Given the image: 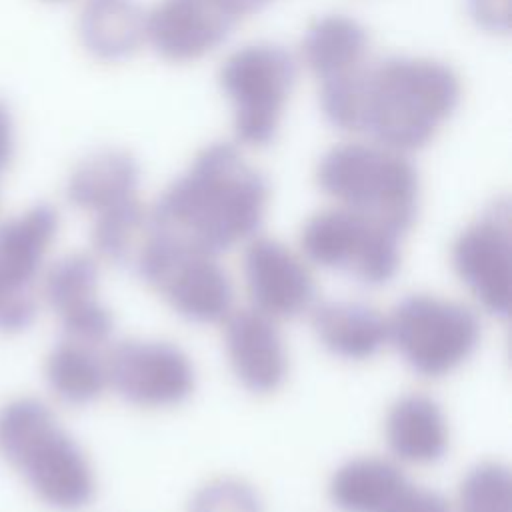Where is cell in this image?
Here are the masks:
<instances>
[{
  "label": "cell",
  "instance_id": "6da1fadb",
  "mask_svg": "<svg viewBox=\"0 0 512 512\" xmlns=\"http://www.w3.org/2000/svg\"><path fill=\"white\" fill-rule=\"evenodd\" d=\"M460 98V78L448 64L414 56L366 62L320 88L322 114L334 128L404 154L424 148Z\"/></svg>",
  "mask_w": 512,
  "mask_h": 512
},
{
  "label": "cell",
  "instance_id": "7402d4cb",
  "mask_svg": "<svg viewBox=\"0 0 512 512\" xmlns=\"http://www.w3.org/2000/svg\"><path fill=\"white\" fill-rule=\"evenodd\" d=\"M44 372L54 396L72 406L94 402L108 386L106 358L98 348L68 338L50 350Z\"/></svg>",
  "mask_w": 512,
  "mask_h": 512
},
{
  "label": "cell",
  "instance_id": "cb8c5ba5",
  "mask_svg": "<svg viewBox=\"0 0 512 512\" xmlns=\"http://www.w3.org/2000/svg\"><path fill=\"white\" fill-rule=\"evenodd\" d=\"M460 512H512V482L504 464L482 462L464 476L458 494Z\"/></svg>",
  "mask_w": 512,
  "mask_h": 512
},
{
  "label": "cell",
  "instance_id": "ffe728a7",
  "mask_svg": "<svg viewBox=\"0 0 512 512\" xmlns=\"http://www.w3.org/2000/svg\"><path fill=\"white\" fill-rule=\"evenodd\" d=\"M368 44V32L356 18L326 14L306 28L300 52L308 70L326 82L366 64Z\"/></svg>",
  "mask_w": 512,
  "mask_h": 512
},
{
  "label": "cell",
  "instance_id": "ac0fdd59",
  "mask_svg": "<svg viewBox=\"0 0 512 512\" xmlns=\"http://www.w3.org/2000/svg\"><path fill=\"white\" fill-rule=\"evenodd\" d=\"M312 328L322 346L344 360H368L388 342L386 318L362 302L330 300L314 306Z\"/></svg>",
  "mask_w": 512,
  "mask_h": 512
},
{
  "label": "cell",
  "instance_id": "d4e9b609",
  "mask_svg": "<svg viewBox=\"0 0 512 512\" xmlns=\"http://www.w3.org/2000/svg\"><path fill=\"white\" fill-rule=\"evenodd\" d=\"M188 512H262V500L244 480L218 478L192 496Z\"/></svg>",
  "mask_w": 512,
  "mask_h": 512
},
{
  "label": "cell",
  "instance_id": "5bb4252c",
  "mask_svg": "<svg viewBox=\"0 0 512 512\" xmlns=\"http://www.w3.org/2000/svg\"><path fill=\"white\" fill-rule=\"evenodd\" d=\"M252 308L270 318H294L312 308L316 286L304 262L282 242L252 238L244 252Z\"/></svg>",
  "mask_w": 512,
  "mask_h": 512
},
{
  "label": "cell",
  "instance_id": "3957f363",
  "mask_svg": "<svg viewBox=\"0 0 512 512\" xmlns=\"http://www.w3.org/2000/svg\"><path fill=\"white\" fill-rule=\"evenodd\" d=\"M0 454L50 508L74 512L94 496L84 450L38 398H14L0 408Z\"/></svg>",
  "mask_w": 512,
  "mask_h": 512
},
{
  "label": "cell",
  "instance_id": "4fadbf2b",
  "mask_svg": "<svg viewBox=\"0 0 512 512\" xmlns=\"http://www.w3.org/2000/svg\"><path fill=\"white\" fill-rule=\"evenodd\" d=\"M98 262L90 254H66L44 274L42 294L58 314L64 338L104 346L114 332L110 310L98 300Z\"/></svg>",
  "mask_w": 512,
  "mask_h": 512
},
{
  "label": "cell",
  "instance_id": "8fae6325",
  "mask_svg": "<svg viewBox=\"0 0 512 512\" xmlns=\"http://www.w3.org/2000/svg\"><path fill=\"white\" fill-rule=\"evenodd\" d=\"M452 264L472 296L494 316L510 312L512 210L506 198L496 200L476 222L460 232Z\"/></svg>",
  "mask_w": 512,
  "mask_h": 512
},
{
  "label": "cell",
  "instance_id": "277c9868",
  "mask_svg": "<svg viewBox=\"0 0 512 512\" xmlns=\"http://www.w3.org/2000/svg\"><path fill=\"white\" fill-rule=\"evenodd\" d=\"M316 182L342 208L400 236L416 220L420 178L404 152L374 142L334 146L320 158Z\"/></svg>",
  "mask_w": 512,
  "mask_h": 512
},
{
  "label": "cell",
  "instance_id": "5b68a950",
  "mask_svg": "<svg viewBox=\"0 0 512 512\" xmlns=\"http://www.w3.org/2000/svg\"><path fill=\"white\" fill-rule=\"evenodd\" d=\"M296 76L294 56L272 42L246 44L224 60L218 82L232 104L238 144L264 148L274 142Z\"/></svg>",
  "mask_w": 512,
  "mask_h": 512
},
{
  "label": "cell",
  "instance_id": "f546056e",
  "mask_svg": "<svg viewBox=\"0 0 512 512\" xmlns=\"http://www.w3.org/2000/svg\"><path fill=\"white\" fill-rule=\"evenodd\" d=\"M52 2H64V0H52Z\"/></svg>",
  "mask_w": 512,
  "mask_h": 512
},
{
  "label": "cell",
  "instance_id": "83f0119b",
  "mask_svg": "<svg viewBox=\"0 0 512 512\" xmlns=\"http://www.w3.org/2000/svg\"><path fill=\"white\" fill-rule=\"evenodd\" d=\"M14 156V122L8 108L0 102V174Z\"/></svg>",
  "mask_w": 512,
  "mask_h": 512
},
{
  "label": "cell",
  "instance_id": "9a60e30c",
  "mask_svg": "<svg viewBox=\"0 0 512 512\" xmlns=\"http://www.w3.org/2000/svg\"><path fill=\"white\" fill-rule=\"evenodd\" d=\"M224 344L238 382L254 394H270L288 372L284 340L274 318L256 308L232 310L224 318Z\"/></svg>",
  "mask_w": 512,
  "mask_h": 512
},
{
  "label": "cell",
  "instance_id": "ba28073f",
  "mask_svg": "<svg viewBox=\"0 0 512 512\" xmlns=\"http://www.w3.org/2000/svg\"><path fill=\"white\" fill-rule=\"evenodd\" d=\"M132 270L156 286L168 304L198 324L224 322L232 312L234 288L216 256L176 248L148 232Z\"/></svg>",
  "mask_w": 512,
  "mask_h": 512
},
{
  "label": "cell",
  "instance_id": "484cf974",
  "mask_svg": "<svg viewBox=\"0 0 512 512\" xmlns=\"http://www.w3.org/2000/svg\"><path fill=\"white\" fill-rule=\"evenodd\" d=\"M466 8L478 28L490 34L510 32L512 0H466Z\"/></svg>",
  "mask_w": 512,
  "mask_h": 512
},
{
  "label": "cell",
  "instance_id": "9c48e42d",
  "mask_svg": "<svg viewBox=\"0 0 512 512\" xmlns=\"http://www.w3.org/2000/svg\"><path fill=\"white\" fill-rule=\"evenodd\" d=\"M58 222V210L40 202L0 224V332H20L34 322V284Z\"/></svg>",
  "mask_w": 512,
  "mask_h": 512
},
{
  "label": "cell",
  "instance_id": "30bf717a",
  "mask_svg": "<svg viewBox=\"0 0 512 512\" xmlns=\"http://www.w3.org/2000/svg\"><path fill=\"white\" fill-rule=\"evenodd\" d=\"M108 384L126 402L164 408L184 402L196 384L190 358L162 340H124L106 356Z\"/></svg>",
  "mask_w": 512,
  "mask_h": 512
},
{
  "label": "cell",
  "instance_id": "7c38bea8",
  "mask_svg": "<svg viewBox=\"0 0 512 512\" xmlns=\"http://www.w3.org/2000/svg\"><path fill=\"white\" fill-rule=\"evenodd\" d=\"M238 20L224 0H160L146 12V42L168 62H194L224 44Z\"/></svg>",
  "mask_w": 512,
  "mask_h": 512
},
{
  "label": "cell",
  "instance_id": "4316f807",
  "mask_svg": "<svg viewBox=\"0 0 512 512\" xmlns=\"http://www.w3.org/2000/svg\"><path fill=\"white\" fill-rule=\"evenodd\" d=\"M386 512H452L446 498L434 490L408 486Z\"/></svg>",
  "mask_w": 512,
  "mask_h": 512
},
{
  "label": "cell",
  "instance_id": "d6986e66",
  "mask_svg": "<svg viewBox=\"0 0 512 512\" xmlns=\"http://www.w3.org/2000/svg\"><path fill=\"white\" fill-rule=\"evenodd\" d=\"M386 440L400 460L432 464L446 454L448 424L436 400L426 394H406L386 416Z\"/></svg>",
  "mask_w": 512,
  "mask_h": 512
},
{
  "label": "cell",
  "instance_id": "e0dca14e",
  "mask_svg": "<svg viewBox=\"0 0 512 512\" xmlns=\"http://www.w3.org/2000/svg\"><path fill=\"white\" fill-rule=\"evenodd\" d=\"M78 36L96 60H128L146 44V12L134 0H88L78 18Z\"/></svg>",
  "mask_w": 512,
  "mask_h": 512
},
{
  "label": "cell",
  "instance_id": "44dd1931",
  "mask_svg": "<svg viewBox=\"0 0 512 512\" xmlns=\"http://www.w3.org/2000/svg\"><path fill=\"white\" fill-rule=\"evenodd\" d=\"M404 472L390 460L364 456L344 462L330 478V500L342 512H386L408 488Z\"/></svg>",
  "mask_w": 512,
  "mask_h": 512
},
{
  "label": "cell",
  "instance_id": "603a6c76",
  "mask_svg": "<svg viewBox=\"0 0 512 512\" xmlns=\"http://www.w3.org/2000/svg\"><path fill=\"white\" fill-rule=\"evenodd\" d=\"M148 212L138 198L112 210L96 214L92 228V244L96 252L118 266H130L146 238Z\"/></svg>",
  "mask_w": 512,
  "mask_h": 512
},
{
  "label": "cell",
  "instance_id": "7a4b0ae2",
  "mask_svg": "<svg viewBox=\"0 0 512 512\" xmlns=\"http://www.w3.org/2000/svg\"><path fill=\"white\" fill-rule=\"evenodd\" d=\"M266 206V178L234 144L214 142L158 196L148 232L176 248L220 256L256 236Z\"/></svg>",
  "mask_w": 512,
  "mask_h": 512
},
{
  "label": "cell",
  "instance_id": "8992f818",
  "mask_svg": "<svg viewBox=\"0 0 512 512\" xmlns=\"http://www.w3.org/2000/svg\"><path fill=\"white\" fill-rule=\"evenodd\" d=\"M388 322V342L418 374L438 378L466 362L480 342L476 314L452 300L412 294L400 300Z\"/></svg>",
  "mask_w": 512,
  "mask_h": 512
},
{
  "label": "cell",
  "instance_id": "f1b7e54d",
  "mask_svg": "<svg viewBox=\"0 0 512 512\" xmlns=\"http://www.w3.org/2000/svg\"><path fill=\"white\" fill-rule=\"evenodd\" d=\"M228 4V8L238 16H248V14H254L258 10H262L266 4H270L272 0H224Z\"/></svg>",
  "mask_w": 512,
  "mask_h": 512
},
{
  "label": "cell",
  "instance_id": "2e32d148",
  "mask_svg": "<svg viewBox=\"0 0 512 512\" xmlns=\"http://www.w3.org/2000/svg\"><path fill=\"white\" fill-rule=\"evenodd\" d=\"M140 166L132 154L104 148L80 160L68 176L66 198L84 212L102 214L138 198Z\"/></svg>",
  "mask_w": 512,
  "mask_h": 512
},
{
  "label": "cell",
  "instance_id": "52a82bcc",
  "mask_svg": "<svg viewBox=\"0 0 512 512\" xmlns=\"http://www.w3.org/2000/svg\"><path fill=\"white\" fill-rule=\"evenodd\" d=\"M400 234L348 208L314 214L300 244L314 264L342 272L360 284L382 286L400 268Z\"/></svg>",
  "mask_w": 512,
  "mask_h": 512
}]
</instances>
